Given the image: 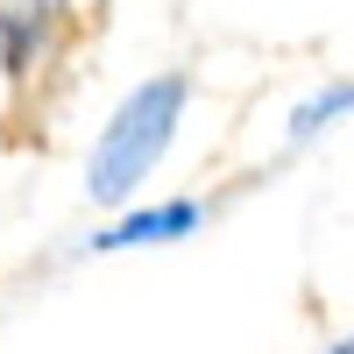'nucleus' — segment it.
Returning <instances> with one entry per match:
<instances>
[{"label": "nucleus", "mask_w": 354, "mask_h": 354, "mask_svg": "<svg viewBox=\"0 0 354 354\" xmlns=\"http://www.w3.org/2000/svg\"><path fill=\"white\" fill-rule=\"evenodd\" d=\"M177 113H185V78H149L121 113H113V128L100 135L93 170H85V192L93 198H128L142 177L156 170V156L170 149Z\"/></svg>", "instance_id": "nucleus-1"}, {"label": "nucleus", "mask_w": 354, "mask_h": 354, "mask_svg": "<svg viewBox=\"0 0 354 354\" xmlns=\"http://www.w3.org/2000/svg\"><path fill=\"white\" fill-rule=\"evenodd\" d=\"M57 15H64V0H0V64H8V78H28Z\"/></svg>", "instance_id": "nucleus-2"}, {"label": "nucleus", "mask_w": 354, "mask_h": 354, "mask_svg": "<svg viewBox=\"0 0 354 354\" xmlns=\"http://www.w3.org/2000/svg\"><path fill=\"white\" fill-rule=\"evenodd\" d=\"M198 227V205L192 198H170V205H149V213H128L121 227L93 234V248H142V241H177V234Z\"/></svg>", "instance_id": "nucleus-3"}, {"label": "nucleus", "mask_w": 354, "mask_h": 354, "mask_svg": "<svg viewBox=\"0 0 354 354\" xmlns=\"http://www.w3.org/2000/svg\"><path fill=\"white\" fill-rule=\"evenodd\" d=\"M340 113H354V78H347V85H326V93H312L298 113H290V142H312L326 121H340Z\"/></svg>", "instance_id": "nucleus-4"}, {"label": "nucleus", "mask_w": 354, "mask_h": 354, "mask_svg": "<svg viewBox=\"0 0 354 354\" xmlns=\"http://www.w3.org/2000/svg\"><path fill=\"white\" fill-rule=\"evenodd\" d=\"M333 354H354V340H340V347H333Z\"/></svg>", "instance_id": "nucleus-5"}]
</instances>
